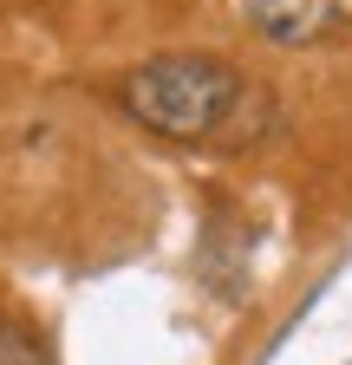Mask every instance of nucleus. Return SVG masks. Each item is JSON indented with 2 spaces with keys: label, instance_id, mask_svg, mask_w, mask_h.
I'll use <instances>...</instances> for the list:
<instances>
[{
  "label": "nucleus",
  "instance_id": "f257e3e1",
  "mask_svg": "<svg viewBox=\"0 0 352 365\" xmlns=\"http://www.w3.org/2000/svg\"><path fill=\"white\" fill-rule=\"evenodd\" d=\"M242 98V78L222 59L202 53H170V59H144L124 78V111L150 124L157 137H209L215 124H229Z\"/></svg>",
  "mask_w": 352,
  "mask_h": 365
},
{
  "label": "nucleus",
  "instance_id": "f03ea898",
  "mask_svg": "<svg viewBox=\"0 0 352 365\" xmlns=\"http://www.w3.org/2000/svg\"><path fill=\"white\" fill-rule=\"evenodd\" d=\"M235 14L274 46H314L320 33H333L339 0H235Z\"/></svg>",
  "mask_w": 352,
  "mask_h": 365
},
{
  "label": "nucleus",
  "instance_id": "7ed1b4c3",
  "mask_svg": "<svg viewBox=\"0 0 352 365\" xmlns=\"http://www.w3.org/2000/svg\"><path fill=\"white\" fill-rule=\"evenodd\" d=\"M0 365H46L26 333H0Z\"/></svg>",
  "mask_w": 352,
  "mask_h": 365
}]
</instances>
